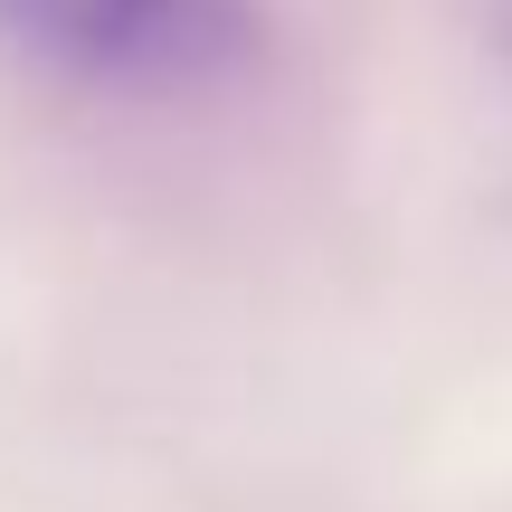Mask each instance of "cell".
I'll list each match as a JSON object with an SVG mask.
<instances>
[{
    "label": "cell",
    "mask_w": 512,
    "mask_h": 512,
    "mask_svg": "<svg viewBox=\"0 0 512 512\" xmlns=\"http://www.w3.org/2000/svg\"><path fill=\"white\" fill-rule=\"evenodd\" d=\"M0 48L95 95H200L256 57V0H0Z\"/></svg>",
    "instance_id": "1"
},
{
    "label": "cell",
    "mask_w": 512,
    "mask_h": 512,
    "mask_svg": "<svg viewBox=\"0 0 512 512\" xmlns=\"http://www.w3.org/2000/svg\"><path fill=\"white\" fill-rule=\"evenodd\" d=\"M503 38H512V0H503Z\"/></svg>",
    "instance_id": "2"
}]
</instances>
